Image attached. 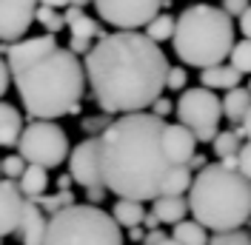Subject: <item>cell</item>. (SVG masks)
<instances>
[{
	"instance_id": "cell-1",
	"label": "cell",
	"mask_w": 251,
	"mask_h": 245,
	"mask_svg": "<svg viewBox=\"0 0 251 245\" xmlns=\"http://www.w3.org/2000/svg\"><path fill=\"white\" fill-rule=\"evenodd\" d=\"M163 49L140 31H111L92 43L83 74L103 114H134L154 103L166 80Z\"/></svg>"
},
{
	"instance_id": "cell-2",
	"label": "cell",
	"mask_w": 251,
	"mask_h": 245,
	"mask_svg": "<svg viewBox=\"0 0 251 245\" xmlns=\"http://www.w3.org/2000/svg\"><path fill=\"white\" fill-rule=\"evenodd\" d=\"M163 122L149 111L123 114L97 134V169L106 191L117 199H154L169 174V163L160 148Z\"/></svg>"
},
{
	"instance_id": "cell-3",
	"label": "cell",
	"mask_w": 251,
	"mask_h": 245,
	"mask_svg": "<svg viewBox=\"0 0 251 245\" xmlns=\"http://www.w3.org/2000/svg\"><path fill=\"white\" fill-rule=\"evenodd\" d=\"M12 80L31 120H57L83 111L80 100L86 92V74L83 63L69 49L57 46Z\"/></svg>"
},
{
	"instance_id": "cell-4",
	"label": "cell",
	"mask_w": 251,
	"mask_h": 245,
	"mask_svg": "<svg viewBox=\"0 0 251 245\" xmlns=\"http://www.w3.org/2000/svg\"><path fill=\"white\" fill-rule=\"evenodd\" d=\"M188 211L194 222L205 231H234L249 222L251 214V191L249 180L237 171L223 169L220 163L205 166L191 177L188 185Z\"/></svg>"
},
{
	"instance_id": "cell-5",
	"label": "cell",
	"mask_w": 251,
	"mask_h": 245,
	"mask_svg": "<svg viewBox=\"0 0 251 245\" xmlns=\"http://www.w3.org/2000/svg\"><path fill=\"white\" fill-rule=\"evenodd\" d=\"M234 40V20L223 15L220 6L197 3V6H188L180 17H174L172 46L183 66L208 69V66L226 63Z\"/></svg>"
},
{
	"instance_id": "cell-6",
	"label": "cell",
	"mask_w": 251,
	"mask_h": 245,
	"mask_svg": "<svg viewBox=\"0 0 251 245\" xmlns=\"http://www.w3.org/2000/svg\"><path fill=\"white\" fill-rule=\"evenodd\" d=\"M43 245H123V231L100 205L75 202L46 220Z\"/></svg>"
},
{
	"instance_id": "cell-7",
	"label": "cell",
	"mask_w": 251,
	"mask_h": 245,
	"mask_svg": "<svg viewBox=\"0 0 251 245\" xmlns=\"http://www.w3.org/2000/svg\"><path fill=\"white\" fill-rule=\"evenodd\" d=\"M17 157H23L26 166L57 169L69 157V137L54 120H31L17 137Z\"/></svg>"
},
{
	"instance_id": "cell-8",
	"label": "cell",
	"mask_w": 251,
	"mask_h": 245,
	"mask_svg": "<svg viewBox=\"0 0 251 245\" xmlns=\"http://www.w3.org/2000/svg\"><path fill=\"white\" fill-rule=\"evenodd\" d=\"M174 114H177V122L186 125L197 143H211L214 134L220 131V120H223L217 92H208L203 86L183 89L180 100L174 103Z\"/></svg>"
},
{
	"instance_id": "cell-9",
	"label": "cell",
	"mask_w": 251,
	"mask_h": 245,
	"mask_svg": "<svg viewBox=\"0 0 251 245\" xmlns=\"http://www.w3.org/2000/svg\"><path fill=\"white\" fill-rule=\"evenodd\" d=\"M97 17L117 31H137L160 12V0H92Z\"/></svg>"
},
{
	"instance_id": "cell-10",
	"label": "cell",
	"mask_w": 251,
	"mask_h": 245,
	"mask_svg": "<svg viewBox=\"0 0 251 245\" xmlns=\"http://www.w3.org/2000/svg\"><path fill=\"white\" fill-rule=\"evenodd\" d=\"M37 0H0V40L15 43L34 23Z\"/></svg>"
},
{
	"instance_id": "cell-11",
	"label": "cell",
	"mask_w": 251,
	"mask_h": 245,
	"mask_svg": "<svg viewBox=\"0 0 251 245\" xmlns=\"http://www.w3.org/2000/svg\"><path fill=\"white\" fill-rule=\"evenodd\" d=\"M54 49H57L54 34H37V37L20 40V43H9V51H6V69H9V74L15 77V74H20L23 69L34 66L40 57H46L49 51H54Z\"/></svg>"
},
{
	"instance_id": "cell-12",
	"label": "cell",
	"mask_w": 251,
	"mask_h": 245,
	"mask_svg": "<svg viewBox=\"0 0 251 245\" xmlns=\"http://www.w3.org/2000/svg\"><path fill=\"white\" fill-rule=\"evenodd\" d=\"M69 177L72 183L83 188H97L100 183V169H97V140L86 137L69 151Z\"/></svg>"
},
{
	"instance_id": "cell-13",
	"label": "cell",
	"mask_w": 251,
	"mask_h": 245,
	"mask_svg": "<svg viewBox=\"0 0 251 245\" xmlns=\"http://www.w3.org/2000/svg\"><path fill=\"white\" fill-rule=\"evenodd\" d=\"M160 148L169 166H186L191 160V154H197V140L188 131L186 125L180 122H163V131H160Z\"/></svg>"
},
{
	"instance_id": "cell-14",
	"label": "cell",
	"mask_w": 251,
	"mask_h": 245,
	"mask_svg": "<svg viewBox=\"0 0 251 245\" xmlns=\"http://www.w3.org/2000/svg\"><path fill=\"white\" fill-rule=\"evenodd\" d=\"M23 211V194L12 180H0V240L15 234Z\"/></svg>"
},
{
	"instance_id": "cell-15",
	"label": "cell",
	"mask_w": 251,
	"mask_h": 245,
	"mask_svg": "<svg viewBox=\"0 0 251 245\" xmlns=\"http://www.w3.org/2000/svg\"><path fill=\"white\" fill-rule=\"evenodd\" d=\"M46 220L49 217L31 202L23 199V211H20V222H17V240L23 245H43V234H46Z\"/></svg>"
},
{
	"instance_id": "cell-16",
	"label": "cell",
	"mask_w": 251,
	"mask_h": 245,
	"mask_svg": "<svg viewBox=\"0 0 251 245\" xmlns=\"http://www.w3.org/2000/svg\"><path fill=\"white\" fill-rule=\"evenodd\" d=\"M243 74L234 72L228 63H217V66H208V69H200V86L208 89V92H217V89H237L240 86Z\"/></svg>"
},
{
	"instance_id": "cell-17",
	"label": "cell",
	"mask_w": 251,
	"mask_h": 245,
	"mask_svg": "<svg viewBox=\"0 0 251 245\" xmlns=\"http://www.w3.org/2000/svg\"><path fill=\"white\" fill-rule=\"evenodd\" d=\"M63 15V23L69 26L72 37H80V40H94V37H106V31H100V23L92 20L89 15H83V9L77 6H66Z\"/></svg>"
},
{
	"instance_id": "cell-18",
	"label": "cell",
	"mask_w": 251,
	"mask_h": 245,
	"mask_svg": "<svg viewBox=\"0 0 251 245\" xmlns=\"http://www.w3.org/2000/svg\"><path fill=\"white\" fill-rule=\"evenodd\" d=\"M249 108H251V94L246 86H237V89H228L226 97L220 100V114L231 122H243L249 120Z\"/></svg>"
},
{
	"instance_id": "cell-19",
	"label": "cell",
	"mask_w": 251,
	"mask_h": 245,
	"mask_svg": "<svg viewBox=\"0 0 251 245\" xmlns=\"http://www.w3.org/2000/svg\"><path fill=\"white\" fill-rule=\"evenodd\" d=\"M23 131V117L12 103L0 100V148H12L17 146V137Z\"/></svg>"
},
{
	"instance_id": "cell-20",
	"label": "cell",
	"mask_w": 251,
	"mask_h": 245,
	"mask_svg": "<svg viewBox=\"0 0 251 245\" xmlns=\"http://www.w3.org/2000/svg\"><path fill=\"white\" fill-rule=\"evenodd\" d=\"M15 185H17V191L23 194V199L40 197V194H46V188H49V171L40 169V166H26Z\"/></svg>"
},
{
	"instance_id": "cell-21",
	"label": "cell",
	"mask_w": 251,
	"mask_h": 245,
	"mask_svg": "<svg viewBox=\"0 0 251 245\" xmlns=\"http://www.w3.org/2000/svg\"><path fill=\"white\" fill-rule=\"evenodd\" d=\"M151 214L157 217V222L174 225V222L186 220V214H188L186 197H154V208H151Z\"/></svg>"
},
{
	"instance_id": "cell-22",
	"label": "cell",
	"mask_w": 251,
	"mask_h": 245,
	"mask_svg": "<svg viewBox=\"0 0 251 245\" xmlns=\"http://www.w3.org/2000/svg\"><path fill=\"white\" fill-rule=\"evenodd\" d=\"M143 217H146V208L137 199H117L111 208V220L117 228H134L143 222Z\"/></svg>"
},
{
	"instance_id": "cell-23",
	"label": "cell",
	"mask_w": 251,
	"mask_h": 245,
	"mask_svg": "<svg viewBox=\"0 0 251 245\" xmlns=\"http://www.w3.org/2000/svg\"><path fill=\"white\" fill-rule=\"evenodd\" d=\"M191 177L194 174L186 166H172L169 174H166V180H163V185H160L157 197H183L188 191V185H191Z\"/></svg>"
},
{
	"instance_id": "cell-24",
	"label": "cell",
	"mask_w": 251,
	"mask_h": 245,
	"mask_svg": "<svg viewBox=\"0 0 251 245\" xmlns=\"http://www.w3.org/2000/svg\"><path fill=\"white\" fill-rule=\"evenodd\" d=\"M172 240L177 245H205L208 243V234H205V228L197 225L194 220H180V222H174Z\"/></svg>"
},
{
	"instance_id": "cell-25",
	"label": "cell",
	"mask_w": 251,
	"mask_h": 245,
	"mask_svg": "<svg viewBox=\"0 0 251 245\" xmlns=\"http://www.w3.org/2000/svg\"><path fill=\"white\" fill-rule=\"evenodd\" d=\"M172 31H174V15H166V12H157L149 23H146V37L151 43H163V40H172Z\"/></svg>"
},
{
	"instance_id": "cell-26",
	"label": "cell",
	"mask_w": 251,
	"mask_h": 245,
	"mask_svg": "<svg viewBox=\"0 0 251 245\" xmlns=\"http://www.w3.org/2000/svg\"><path fill=\"white\" fill-rule=\"evenodd\" d=\"M43 214H57V211H63V208H69V205H75V194L72 191H57V194H40V197L31 199Z\"/></svg>"
},
{
	"instance_id": "cell-27",
	"label": "cell",
	"mask_w": 251,
	"mask_h": 245,
	"mask_svg": "<svg viewBox=\"0 0 251 245\" xmlns=\"http://www.w3.org/2000/svg\"><path fill=\"white\" fill-rule=\"evenodd\" d=\"M228 66H231L234 72H240V74H249V69H251L249 40H234V46H231V51H228Z\"/></svg>"
},
{
	"instance_id": "cell-28",
	"label": "cell",
	"mask_w": 251,
	"mask_h": 245,
	"mask_svg": "<svg viewBox=\"0 0 251 245\" xmlns=\"http://www.w3.org/2000/svg\"><path fill=\"white\" fill-rule=\"evenodd\" d=\"M34 23H40L46 34H57L60 29H66V23H63V15L57 9H49V6H37L34 9Z\"/></svg>"
},
{
	"instance_id": "cell-29",
	"label": "cell",
	"mask_w": 251,
	"mask_h": 245,
	"mask_svg": "<svg viewBox=\"0 0 251 245\" xmlns=\"http://www.w3.org/2000/svg\"><path fill=\"white\" fill-rule=\"evenodd\" d=\"M211 146H214V157H231V154H237V148H240V140L231 134V131H217L214 134V140H211Z\"/></svg>"
},
{
	"instance_id": "cell-30",
	"label": "cell",
	"mask_w": 251,
	"mask_h": 245,
	"mask_svg": "<svg viewBox=\"0 0 251 245\" xmlns=\"http://www.w3.org/2000/svg\"><path fill=\"white\" fill-rule=\"evenodd\" d=\"M188 83V72L186 66H169L166 69V80H163V89H169V92H183Z\"/></svg>"
},
{
	"instance_id": "cell-31",
	"label": "cell",
	"mask_w": 251,
	"mask_h": 245,
	"mask_svg": "<svg viewBox=\"0 0 251 245\" xmlns=\"http://www.w3.org/2000/svg\"><path fill=\"white\" fill-rule=\"evenodd\" d=\"M205 245H251L249 243V234L243 228H234V231H217Z\"/></svg>"
},
{
	"instance_id": "cell-32",
	"label": "cell",
	"mask_w": 251,
	"mask_h": 245,
	"mask_svg": "<svg viewBox=\"0 0 251 245\" xmlns=\"http://www.w3.org/2000/svg\"><path fill=\"white\" fill-rule=\"evenodd\" d=\"M109 122H111V114H103V111H100V114H89V117H83V120H80V128H83L89 137H97L103 128H109Z\"/></svg>"
},
{
	"instance_id": "cell-33",
	"label": "cell",
	"mask_w": 251,
	"mask_h": 245,
	"mask_svg": "<svg viewBox=\"0 0 251 245\" xmlns=\"http://www.w3.org/2000/svg\"><path fill=\"white\" fill-rule=\"evenodd\" d=\"M23 169H26V163H23V157H17V154H9V157L0 160V174H3L6 180H12V183H17V177L23 174Z\"/></svg>"
},
{
	"instance_id": "cell-34",
	"label": "cell",
	"mask_w": 251,
	"mask_h": 245,
	"mask_svg": "<svg viewBox=\"0 0 251 245\" xmlns=\"http://www.w3.org/2000/svg\"><path fill=\"white\" fill-rule=\"evenodd\" d=\"M234 157H237V174L249 180V171H251V146H249V143H240V148H237Z\"/></svg>"
},
{
	"instance_id": "cell-35",
	"label": "cell",
	"mask_w": 251,
	"mask_h": 245,
	"mask_svg": "<svg viewBox=\"0 0 251 245\" xmlns=\"http://www.w3.org/2000/svg\"><path fill=\"white\" fill-rule=\"evenodd\" d=\"M149 108H151L149 114H154L157 120H166V117H169V114L174 111V103L169 100V97H163V94H160V97H157V100H154V103H151Z\"/></svg>"
},
{
	"instance_id": "cell-36",
	"label": "cell",
	"mask_w": 251,
	"mask_h": 245,
	"mask_svg": "<svg viewBox=\"0 0 251 245\" xmlns=\"http://www.w3.org/2000/svg\"><path fill=\"white\" fill-rule=\"evenodd\" d=\"M220 9H223V15H228L231 20H234V17H240L246 9H249V0H223Z\"/></svg>"
},
{
	"instance_id": "cell-37",
	"label": "cell",
	"mask_w": 251,
	"mask_h": 245,
	"mask_svg": "<svg viewBox=\"0 0 251 245\" xmlns=\"http://www.w3.org/2000/svg\"><path fill=\"white\" fill-rule=\"evenodd\" d=\"M106 199V188L97 185V188H86V205H100Z\"/></svg>"
},
{
	"instance_id": "cell-38",
	"label": "cell",
	"mask_w": 251,
	"mask_h": 245,
	"mask_svg": "<svg viewBox=\"0 0 251 245\" xmlns=\"http://www.w3.org/2000/svg\"><path fill=\"white\" fill-rule=\"evenodd\" d=\"M89 49H92V40H80V37H72L69 40V51L77 57V54H89Z\"/></svg>"
},
{
	"instance_id": "cell-39",
	"label": "cell",
	"mask_w": 251,
	"mask_h": 245,
	"mask_svg": "<svg viewBox=\"0 0 251 245\" xmlns=\"http://www.w3.org/2000/svg\"><path fill=\"white\" fill-rule=\"evenodd\" d=\"M249 131H251V122H249V120L234 122V128H231V134H234L240 143H249Z\"/></svg>"
},
{
	"instance_id": "cell-40",
	"label": "cell",
	"mask_w": 251,
	"mask_h": 245,
	"mask_svg": "<svg viewBox=\"0 0 251 245\" xmlns=\"http://www.w3.org/2000/svg\"><path fill=\"white\" fill-rule=\"evenodd\" d=\"M9 83H12V74H9V69H6V60L0 57V100H3V94L9 92Z\"/></svg>"
},
{
	"instance_id": "cell-41",
	"label": "cell",
	"mask_w": 251,
	"mask_h": 245,
	"mask_svg": "<svg viewBox=\"0 0 251 245\" xmlns=\"http://www.w3.org/2000/svg\"><path fill=\"white\" fill-rule=\"evenodd\" d=\"M205 166H208V160H205L203 154H191V160L186 163V169L191 171V174H194V171H200V169H205Z\"/></svg>"
},
{
	"instance_id": "cell-42",
	"label": "cell",
	"mask_w": 251,
	"mask_h": 245,
	"mask_svg": "<svg viewBox=\"0 0 251 245\" xmlns=\"http://www.w3.org/2000/svg\"><path fill=\"white\" fill-rule=\"evenodd\" d=\"M237 20H240V23H237V26H240V31H243V37H246V40H249V34H251V12H249V9H246V12H243V15L237 17Z\"/></svg>"
},
{
	"instance_id": "cell-43",
	"label": "cell",
	"mask_w": 251,
	"mask_h": 245,
	"mask_svg": "<svg viewBox=\"0 0 251 245\" xmlns=\"http://www.w3.org/2000/svg\"><path fill=\"white\" fill-rule=\"evenodd\" d=\"M163 237H166V234H163L160 228H154V231H146V234H143V245H157L160 240H163Z\"/></svg>"
},
{
	"instance_id": "cell-44",
	"label": "cell",
	"mask_w": 251,
	"mask_h": 245,
	"mask_svg": "<svg viewBox=\"0 0 251 245\" xmlns=\"http://www.w3.org/2000/svg\"><path fill=\"white\" fill-rule=\"evenodd\" d=\"M37 3H40V6H49V9H57V12L69 6V0H37Z\"/></svg>"
},
{
	"instance_id": "cell-45",
	"label": "cell",
	"mask_w": 251,
	"mask_h": 245,
	"mask_svg": "<svg viewBox=\"0 0 251 245\" xmlns=\"http://www.w3.org/2000/svg\"><path fill=\"white\" fill-rule=\"evenodd\" d=\"M72 177H69V174H60V177H57V191H72Z\"/></svg>"
},
{
	"instance_id": "cell-46",
	"label": "cell",
	"mask_w": 251,
	"mask_h": 245,
	"mask_svg": "<svg viewBox=\"0 0 251 245\" xmlns=\"http://www.w3.org/2000/svg\"><path fill=\"white\" fill-rule=\"evenodd\" d=\"M143 234H146L143 225H134V228H128V240H131V243H143Z\"/></svg>"
},
{
	"instance_id": "cell-47",
	"label": "cell",
	"mask_w": 251,
	"mask_h": 245,
	"mask_svg": "<svg viewBox=\"0 0 251 245\" xmlns=\"http://www.w3.org/2000/svg\"><path fill=\"white\" fill-rule=\"evenodd\" d=\"M92 0H69V6H77V9H83V6H89Z\"/></svg>"
},
{
	"instance_id": "cell-48",
	"label": "cell",
	"mask_w": 251,
	"mask_h": 245,
	"mask_svg": "<svg viewBox=\"0 0 251 245\" xmlns=\"http://www.w3.org/2000/svg\"><path fill=\"white\" fill-rule=\"evenodd\" d=\"M157 245H177V243H174L172 237H163V240H160V243H157Z\"/></svg>"
},
{
	"instance_id": "cell-49",
	"label": "cell",
	"mask_w": 251,
	"mask_h": 245,
	"mask_svg": "<svg viewBox=\"0 0 251 245\" xmlns=\"http://www.w3.org/2000/svg\"><path fill=\"white\" fill-rule=\"evenodd\" d=\"M6 51H9V43H3V40H0V54H6Z\"/></svg>"
}]
</instances>
